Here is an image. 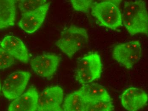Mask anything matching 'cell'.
Segmentation results:
<instances>
[{
    "label": "cell",
    "mask_w": 148,
    "mask_h": 111,
    "mask_svg": "<svg viewBox=\"0 0 148 111\" xmlns=\"http://www.w3.org/2000/svg\"><path fill=\"white\" fill-rule=\"evenodd\" d=\"M1 84H0V92H1Z\"/></svg>",
    "instance_id": "44dd1931"
},
{
    "label": "cell",
    "mask_w": 148,
    "mask_h": 111,
    "mask_svg": "<svg viewBox=\"0 0 148 111\" xmlns=\"http://www.w3.org/2000/svg\"><path fill=\"white\" fill-rule=\"evenodd\" d=\"M89 36L86 30L77 26L65 29L56 45L63 53L71 58L86 44Z\"/></svg>",
    "instance_id": "7a4b0ae2"
},
{
    "label": "cell",
    "mask_w": 148,
    "mask_h": 111,
    "mask_svg": "<svg viewBox=\"0 0 148 111\" xmlns=\"http://www.w3.org/2000/svg\"><path fill=\"white\" fill-rule=\"evenodd\" d=\"M49 7L50 3H46L34 10L23 13L19 21V26L27 33L36 32L45 21Z\"/></svg>",
    "instance_id": "ba28073f"
},
{
    "label": "cell",
    "mask_w": 148,
    "mask_h": 111,
    "mask_svg": "<svg viewBox=\"0 0 148 111\" xmlns=\"http://www.w3.org/2000/svg\"><path fill=\"white\" fill-rule=\"evenodd\" d=\"M121 100L122 105L127 111H138L147 103L148 95L142 89L131 87L123 93Z\"/></svg>",
    "instance_id": "9c48e42d"
},
{
    "label": "cell",
    "mask_w": 148,
    "mask_h": 111,
    "mask_svg": "<svg viewBox=\"0 0 148 111\" xmlns=\"http://www.w3.org/2000/svg\"><path fill=\"white\" fill-rule=\"evenodd\" d=\"M80 90L86 103L96 101H110V97L105 88L98 83L84 85Z\"/></svg>",
    "instance_id": "5bb4252c"
},
{
    "label": "cell",
    "mask_w": 148,
    "mask_h": 111,
    "mask_svg": "<svg viewBox=\"0 0 148 111\" xmlns=\"http://www.w3.org/2000/svg\"><path fill=\"white\" fill-rule=\"evenodd\" d=\"M1 46L21 63H27L30 60L29 54L25 44L16 37L12 36L5 37L1 42Z\"/></svg>",
    "instance_id": "30bf717a"
},
{
    "label": "cell",
    "mask_w": 148,
    "mask_h": 111,
    "mask_svg": "<svg viewBox=\"0 0 148 111\" xmlns=\"http://www.w3.org/2000/svg\"><path fill=\"white\" fill-rule=\"evenodd\" d=\"M46 3L45 0H21L19 1L18 8L23 14L34 10Z\"/></svg>",
    "instance_id": "2e32d148"
},
{
    "label": "cell",
    "mask_w": 148,
    "mask_h": 111,
    "mask_svg": "<svg viewBox=\"0 0 148 111\" xmlns=\"http://www.w3.org/2000/svg\"><path fill=\"white\" fill-rule=\"evenodd\" d=\"M112 104L110 101H96L86 103L85 111H112Z\"/></svg>",
    "instance_id": "e0dca14e"
},
{
    "label": "cell",
    "mask_w": 148,
    "mask_h": 111,
    "mask_svg": "<svg viewBox=\"0 0 148 111\" xmlns=\"http://www.w3.org/2000/svg\"><path fill=\"white\" fill-rule=\"evenodd\" d=\"M16 4L14 0H0V29L14 26L16 19Z\"/></svg>",
    "instance_id": "4fadbf2b"
},
{
    "label": "cell",
    "mask_w": 148,
    "mask_h": 111,
    "mask_svg": "<svg viewBox=\"0 0 148 111\" xmlns=\"http://www.w3.org/2000/svg\"><path fill=\"white\" fill-rule=\"evenodd\" d=\"M119 1H108L97 2L92 9V15L101 26L116 30L122 25V14Z\"/></svg>",
    "instance_id": "3957f363"
},
{
    "label": "cell",
    "mask_w": 148,
    "mask_h": 111,
    "mask_svg": "<svg viewBox=\"0 0 148 111\" xmlns=\"http://www.w3.org/2000/svg\"><path fill=\"white\" fill-rule=\"evenodd\" d=\"M121 14L122 23L131 35H148V14L145 1H126Z\"/></svg>",
    "instance_id": "6da1fadb"
},
{
    "label": "cell",
    "mask_w": 148,
    "mask_h": 111,
    "mask_svg": "<svg viewBox=\"0 0 148 111\" xmlns=\"http://www.w3.org/2000/svg\"><path fill=\"white\" fill-rule=\"evenodd\" d=\"M103 65L96 52L90 53L79 59L75 72L76 80L82 84L92 83L101 77Z\"/></svg>",
    "instance_id": "277c9868"
},
{
    "label": "cell",
    "mask_w": 148,
    "mask_h": 111,
    "mask_svg": "<svg viewBox=\"0 0 148 111\" xmlns=\"http://www.w3.org/2000/svg\"><path fill=\"white\" fill-rule=\"evenodd\" d=\"M14 63L15 58L6 50L0 48V70L8 68Z\"/></svg>",
    "instance_id": "d6986e66"
},
{
    "label": "cell",
    "mask_w": 148,
    "mask_h": 111,
    "mask_svg": "<svg viewBox=\"0 0 148 111\" xmlns=\"http://www.w3.org/2000/svg\"><path fill=\"white\" fill-rule=\"evenodd\" d=\"M112 57L119 64L130 69L140 59L142 56L141 46L139 41H132L114 47Z\"/></svg>",
    "instance_id": "5b68a950"
},
{
    "label": "cell",
    "mask_w": 148,
    "mask_h": 111,
    "mask_svg": "<svg viewBox=\"0 0 148 111\" xmlns=\"http://www.w3.org/2000/svg\"><path fill=\"white\" fill-rule=\"evenodd\" d=\"M86 103L79 89L66 96L63 105L64 111H85Z\"/></svg>",
    "instance_id": "9a60e30c"
},
{
    "label": "cell",
    "mask_w": 148,
    "mask_h": 111,
    "mask_svg": "<svg viewBox=\"0 0 148 111\" xmlns=\"http://www.w3.org/2000/svg\"><path fill=\"white\" fill-rule=\"evenodd\" d=\"M60 59L54 54H46L37 56L31 60L32 68L37 75L50 79L56 72Z\"/></svg>",
    "instance_id": "52a82bcc"
},
{
    "label": "cell",
    "mask_w": 148,
    "mask_h": 111,
    "mask_svg": "<svg viewBox=\"0 0 148 111\" xmlns=\"http://www.w3.org/2000/svg\"><path fill=\"white\" fill-rule=\"evenodd\" d=\"M39 94L35 88L31 87L25 93L14 100L8 111H36Z\"/></svg>",
    "instance_id": "8fae6325"
},
{
    "label": "cell",
    "mask_w": 148,
    "mask_h": 111,
    "mask_svg": "<svg viewBox=\"0 0 148 111\" xmlns=\"http://www.w3.org/2000/svg\"><path fill=\"white\" fill-rule=\"evenodd\" d=\"M36 111H64L60 105L49 107H38Z\"/></svg>",
    "instance_id": "ffe728a7"
},
{
    "label": "cell",
    "mask_w": 148,
    "mask_h": 111,
    "mask_svg": "<svg viewBox=\"0 0 148 111\" xmlns=\"http://www.w3.org/2000/svg\"><path fill=\"white\" fill-rule=\"evenodd\" d=\"M64 99V91L58 86L47 88L39 95L38 107L60 105Z\"/></svg>",
    "instance_id": "7c38bea8"
},
{
    "label": "cell",
    "mask_w": 148,
    "mask_h": 111,
    "mask_svg": "<svg viewBox=\"0 0 148 111\" xmlns=\"http://www.w3.org/2000/svg\"><path fill=\"white\" fill-rule=\"evenodd\" d=\"M30 77L29 72L18 71L12 73L4 81L3 95L7 99L15 100L24 92Z\"/></svg>",
    "instance_id": "8992f818"
},
{
    "label": "cell",
    "mask_w": 148,
    "mask_h": 111,
    "mask_svg": "<svg viewBox=\"0 0 148 111\" xmlns=\"http://www.w3.org/2000/svg\"><path fill=\"white\" fill-rule=\"evenodd\" d=\"M74 10L83 13H89L96 2L90 0H72L70 1Z\"/></svg>",
    "instance_id": "ac0fdd59"
}]
</instances>
